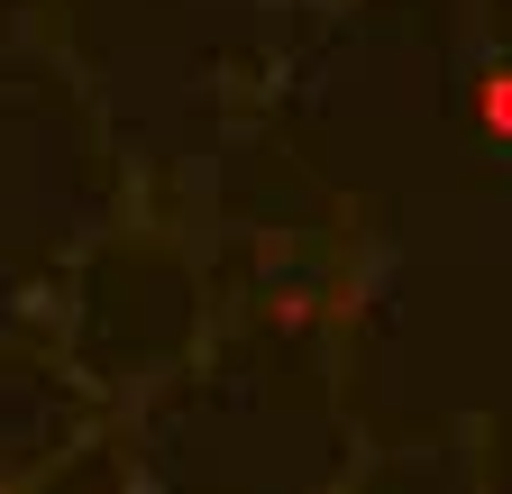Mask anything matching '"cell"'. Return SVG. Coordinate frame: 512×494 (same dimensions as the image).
<instances>
[{"label":"cell","mask_w":512,"mask_h":494,"mask_svg":"<svg viewBox=\"0 0 512 494\" xmlns=\"http://www.w3.org/2000/svg\"><path fill=\"white\" fill-rule=\"evenodd\" d=\"M476 119H485L494 138H512V65H485L476 74Z\"/></svg>","instance_id":"1"}]
</instances>
